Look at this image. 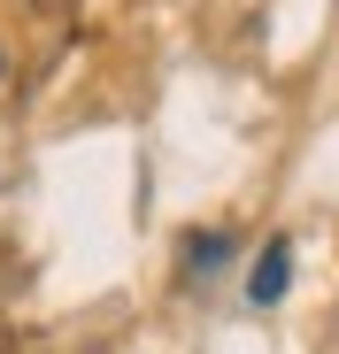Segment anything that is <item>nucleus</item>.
<instances>
[{"label":"nucleus","mask_w":339,"mask_h":354,"mask_svg":"<svg viewBox=\"0 0 339 354\" xmlns=\"http://www.w3.org/2000/svg\"><path fill=\"white\" fill-rule=\"evenodd\" d=\"M286 285H293V239L277 231V239L255 254V270H247V301H255V308H277V301H286Z\"/></svg>","instance_id":"f257e3e1"},{"label":"nucleus","mask_w":339,"mask_h":354,"mask_svg":"<svg viewBox=\"0 0 339 354\" xmlns=\"http://www.w3.org/2000/svg\"><path fill=\"white\" fill-rule=\"evenodd\" d=\"M239 239H232V231H193V239H185V262L201 270V277H216L223 270V254H232Z\"/></svg>","instance_id":"f03ea898"},{"label":"nucleus","mask_w":339,"mask_h":354,"mask_svg":"<svg viewBox=\"0 0 339 354\" xmlns=\"http://www.w3.org/2000/svg\"><path fill=\"white\" fill-rule=\"evenodd\" d=\"M0 77H8V54H0Z\"/></svg>","instance_id":"7ed1b4c3"}]
</instances>
